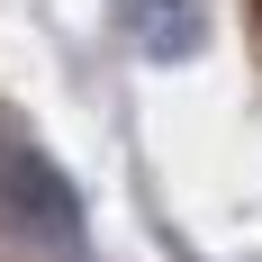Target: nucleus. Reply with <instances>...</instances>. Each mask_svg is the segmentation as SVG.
Instances as JSON below:
<instances>
[{"label": "nucleus", "mask_w": 262, "mask_h": 262, "mask_svg": "<svg viewBox=\"0 0 262 262\" xmlns=\"http://www.w3.org/2000/svg\"><path fill=\"white\" fill-rule=\"evenodd\" d=\"M253 18H262V0H253Z\"/></svg>", "instance_id": "3"}, {"label": "nucleus", "mask_w": 262, "mask_h": 262, "mask_svg": "<svg viewBox=\"0 0 262 262\" xmlns=\"http://www.w3.org/2000/svg\"><path fill=\"white\" fill-rule=\"evenodd\" d=\"M118 18H127V36H136L145 63H190V54L208 46V0H127Z\"/></svg>", "instance_id": "2"}, {"label": "nucleus", "mask_w": 262, "mask_h": 262, "mask_svg": "<svg viewBox=\"0 0 262 262\" xmlns=\"http://www.w3.org/2000/svg\"><path fill=\"white\" fill-rule=\"evenodd\" d=\"M0 217H9L18 235L54 244V253L81 244V199H73V181H63L36 145H0Z\"/></svg>", "instance_id": "1"}]
</instances>
